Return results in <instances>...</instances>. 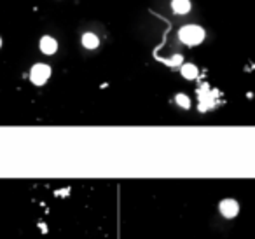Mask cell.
<instances>
[{
  "mask_svg": "<svg viewBox=\"0 0 255 239\" xmlns=\"http://www.w3.org/2000/svg\"><path fill=\"white\" fill-rule=\"evenodd\" d=\"M178 37L186 46H198L204 40V30L198 25H187L180 28Z\"/></svg>",
  "mask_w": 255,
  "mask_h": 239,
  "instance_id": "cell-1",
  "label": "cell"
},
{
  "mask_svg": "<svg viewBox=\"0 0 255 239\" xmlns=\"http://www.w3.org/2000/svg\"><path fill=\"white\" fill-rule=\"evenodd\" d=\"M238 203L234 199H224L221 203V213L224 215L225 218H234L236 215H238Z\"/></svg>",
  "mask_w": 255,
  "mask_h": 239,
  "instance_id": "cell-3",
  "label": "cell"
},
{
  "mask_svg": "<svg viewBox=\"0 0 255 239\" xmlns=\"http://www.w3.org/2000/svg\"><path fill=\"white\" fill-rule=\"evenodd\" d=\"M182 75H184L186 79H196L198 77V68H196L194 65L187 63V65L182 66Z\"/></svg>",
  "mask_w": 255,
  "mask_h": 239,
  "instance_id": "cell-7",
  "label": "cell"
},
{
  "mask_svg": "<svg viewBox=\"0 0 255 239\" xmlns=\"http://www.w3.org/2000/svg\"><path fill=\"white\" fill-rule=\"evenodd\" d=\"M175 101H177L180 107H184V109H189L190 107V101H189V98H187L186 95H177L175 96Z\"/></svg>",
  "mask_w": 255,
  "mask_h": 239,
  "instance_id": "cell-8",
  "label": "cell"
},
{
  "mask_svg": "<svg viewBox=\"0 0 255 239\" xmlns=\"http://www.w3.org/2000/svg\"><path fill=\"white\" fill-rule=\"evenodd\" d=\"M98 44H100V40H98V37H96L95 33L87 32V33L83 35V46L86 49H96L98 48Z\"/></svg>",
  "mask_w": 255,
  "mask_h": 239,
  "instance_id": "cell-6",
  "label": "cell"
},
{
  "mask_svg": "<svg viewBox=\"0 0 255 239\" xmlns=\"http://www.w3.org/2000/svg\"><path fill=\"white\" fill-rule=\"evenodd\" d=\"M0 48H2V39H0Z\"/></svg>",
  "mask_w": 255,
  "mask_h": 239,
  "instance_id": "cell-9",
  "label": "cell"
},
{
  "mask_svg": "<svg viewBox=\"0 0 255 239\" xmlns=\"http://www.w3.org/2000/svg\"><path fill=\"white\" fill-rule=\"evenodd\" d=\"M171 9L177 14H187L190 11V2L189 0H171Z\"/></svg>",
  "mask_w": 255,
  "mask_h": 239,
  "instance_id": "cell-5",
  "label": "cell"
},
{
  "mask_svg": "<svg viewBox=\"0 0 255 239\" xmlns=\"http://www.w3.org/2000/svg\"><path fill=\"white\" fill-rule=\"evenodd\" d=\"M49 75H51V68L48 65H44V63H37L30 70V80L35 86H42V84L48 82Z\"/></svg>",
  "mask_w": 255,
  "mask_h": 239,
  "instance_id": "cell-2",
  "label": "cell"
},
{
  "mask_svg": "<svg viewBox=\"0 0 255 239\" xmlns=\"http://www.w3.org/2000/svg\"><path fill=\"white\" fill-rule=\"evenodd\" d=\"M56 49H58V42L52 37H42L40 39V51L44 52V54H54L56 52Z\"/></svg>",
  "mask_w": 255,
  "mask_h": 239,
  "instance_id": "cell-4",
  "label": "cell"
}]
</instances>
